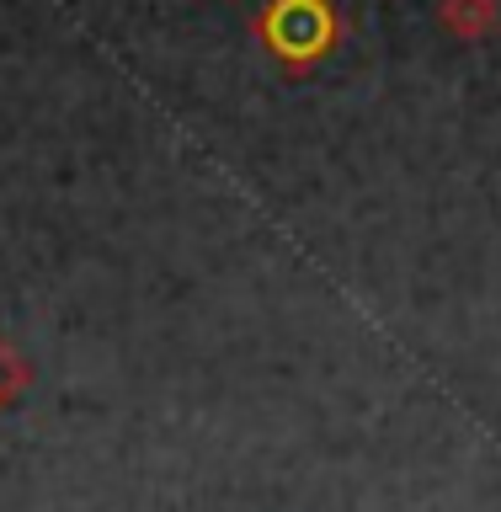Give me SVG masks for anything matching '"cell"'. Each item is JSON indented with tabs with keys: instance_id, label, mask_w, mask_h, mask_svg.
Returning <instances> with one entry per match:
<instances>
[{
	"instance_id": "obj_1",
	"label": "cell",
	"mask_w": 501,
	"mask_h": 512,
	"mask_svg": "<svg viewBox=\"0 0 501 512\" xmlns=\"http://www.w3.org/2000/svg\"><path fill=\"white\" fill-rule=\"evenodd\" d=\"M256 38L283 70H310L342 38V16L331 11V0H272L256 16Z\"/></svg>"
},
{
	"instance_id": "obj_2",
	"label": "cell",
	"mask_w": 501,
	"mask_h": 512,
	"mask_svg": "<svg viewBox=\"0 0 501 512\" xmlns=\"http://www.w3.org/2000/svg\"><path fill=\"white\" fill-rule=\"evenodd\" d=\"M438 27L459 43H480L501 27V0H438Z\"/></svg>"
}]
</instances>
